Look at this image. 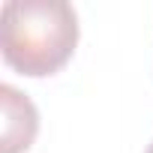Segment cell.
Masks as SVG:
<instances>
[{"label": "cell", "mask_w": 153, "mask_h": 153, "mask_svg": "<svg viewBox=\"0 0 153 153\" xmlns=\"http://www.w3.org/2000/svg\"><path fill=\"white\" fill-rule=\"evenodd\" d=\"M78 45V15L63 0L3 3L0 48L9 69L27 78L60 72Z\"/></svg>", "instance_id": "obj_1"}, {"label": "cell", "mask_w": 153, "mask_h": 153, "mask_svg": "<svg viewBox=\"0 0 153 153\" xmlns=\"http://www.w3.org/2000/svg\"><path fill=\"white\" fill-rule=\"evenodd\" d=\"M3 99V147L0 153H24L36 141L39 132V111L27 99V93L15 90L12 84L0 87Z\"/></svg>", "instance_id": "obj_2"}, {"label": "cell", "mask_w": 153, "mask_h": 153, "mask_svg": "<svg viewBox=\"0 0 153 153\" xmlns=\"http://www.w3.org/2000/svg\"><path fill=\"white\" fill-rule=\"evenodd\" d=\"M144 153H153V141H150V144H147V150H144Z\"/></svg>", "instance_id": "obj_3"}]
</instances>
